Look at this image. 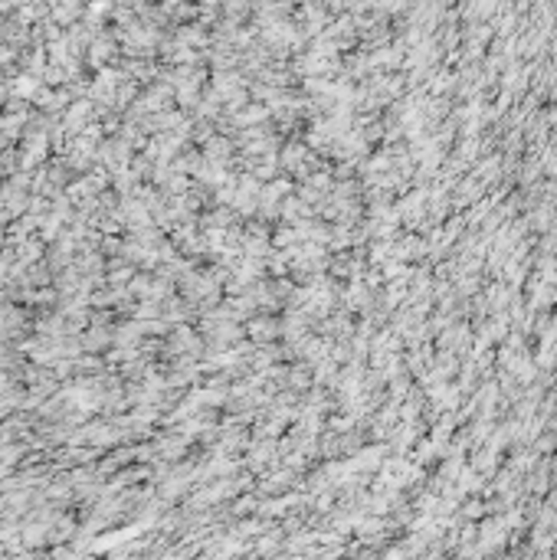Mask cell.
<instances>
[{
	"label": "cell",
	"mask_w": 557,
	"mask_h": 560,
	"mask_svg": "<svg viewBox=\"0 0 557 560\" xmlns=\"http://www.w3.org/2000/svg\"><path fill=\"white\" fill-rule=\"evenodd\" d=\"M315 217V207L311 203H305L299 197V193H289L283 203H279V223H289V227H302L305 219Z\"/></svg>",
	"instance_id": "7a4b0ae2"
},
{
	"label": "cell",
	"mask_w": 557,
	"mask_h": 560,
	"mask_svg": "<svg viewBox=\"0 0 557 560\" xmlns=\"http://www.w3.org/2000/svg\"><path fill=\"white\" fill-rule=\"evenodd\" d=\"M237 141L233 138H210L207 141V158L217 161V164H227V161H233V154H237Z\"/></svg>",
	"instance_id": "3957f363"
},
{
	"label": "cell",
	"mask_w": 557,
	"mask_h": 560,
	"mask_svg": "<svg viewBox=\"0 0 557 560\" xmlns=\"http://www.w3.org/2000/svg\"><path fill=\"white\" fill-rule=\"evenodd\" d=\"M246 328V341L253 344H279L283 341V318L279 312H256L243 322Z\"/></svg>",
	"instance_id": "6da1fadb"
}]
</instances>
